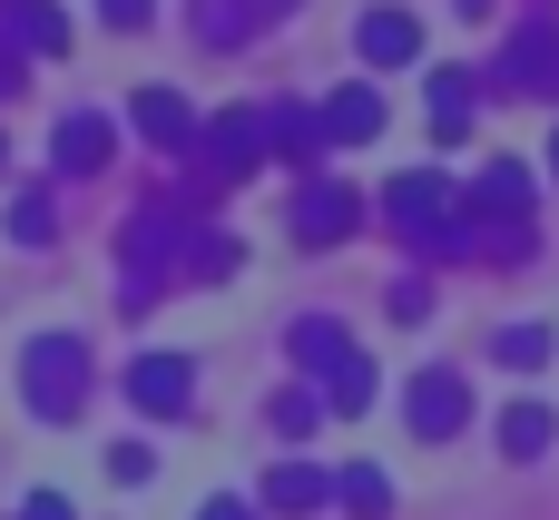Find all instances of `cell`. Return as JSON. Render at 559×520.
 Masks as SVG:
<instances>
[{
  "label": "cell",
  "instance_id": "6da1fadb",
  "mask_svg": "<svg viewBox=\"0 0 559 520\" xmlns=\"http://www.w3.org/2000/svg\"><path fill=\"white\" fill-rule=\"evenodd\" d=\"M383 216H393L413 246H432V256H472V246H481V236H472V206H462L442 177H423V167L383 187Z\"/></svg>",
  "mask_w": 559,
  "mask_h": 520
},
{
  "label": "cell",
  "instance_id": "7a4b0ae2",
  "mask_svg": "<svg viewBox=\"0 0 559 520\" xmlns=\"http://www.w3.org/2000/svg\"><path fill=\"white\" fill-rule=\"evenodd\" d=\"M462 206H472V236H481L491 256H531V167H521V157H491Z\"/></svg>",
  "mask_w": 559,
  "mask_h": 520
},
{
  "label": "cell",
  "instance_id": "3957f363",
  "mask_svg": "<svg viewBox=\"0 0 559 520\" xmlns=\"http://www.w3.org/2000/svg\"><path fill=\"white\" fill-rule=\"evenodd\" d=\"M118 256H128V305L167 295V275H187V206H147V216H128Z\"/></svg>",
  "mask_w": 559,
  "mask_h": 520
},
{
  "label": "cell",
  "instance_id": "277c9868",
  "mask_svg": "<svg viewBox=\"0 0 559 520\" xmlns=\"http://www.w3.org/2000/svg\"><path fill=\"white\" fill-rule=\"evenodd\" d=\"M20 393H29L39 423H69V413L88 403V344H79V334H39V344L20 354Z\"/></svg>",
  "mask_w": 559,
  "mask_h": 520
},
{
  "label": "cell",
  "instance_id": "5b68a950",
  "mask_svg": "<svg viewBox=\"0 0 559 520\" xmlns=\"http://www.w3.org/2000/svg\"><path fill=\"white\" fill-rule=\"evenodd\" d=\"M403 423H413L423 442H452V433L472 423V383H462L452 364H423V374H413V393H403Z\"/></svg>",
  "mask_w": 559,
  "mask_h": 520
},
{
  "label": "cell",
  "instance_id": "8992f818",
  "mask_svg": "<svg viewBox=\"0 0 559 520\" xmlns=\"http://www.w3.org/2000/svg\"><path fill=\"white\" fill-rule=\"evenodd\" d=\"M128 403L157 413V423H177V413L197 403V364H187V354H138V364H128Z\"/></svg>",
  "mask_w": 559,
  "mask_h": 520
},
{
  "label": "cell",
  "instance_id": "52a82bcc",
  "mask_svg": "<svg viewBox=\"0 0 559 520\" xmlns=\"http://www.w3.org/2000/svg\"><path fill=\"white\" fill-rule=\"evenodd\" d=\"M501 88H521V98H559V20H531V29L501 49Z\"/></svg>",
  "mask_w": 559,
  "mask_h": 520
},
{
  "label": "cell",
  "instance_id": "ba28073f",
  "mask_svg": "<svg viewBox=\"0 0 559 520\" xmlns=\"http://www.w3.org/2000/svg\"><path fill=\"white\" fill-rule=\"evenodd\" d=\"M354 226H364V197H354V187H334V177L295 187V236H305V246H344Z\"/></svg>",
  "mask_w": 559,
  "mask_h": 520
},
{
  "label": "cell",
  "instance_id": "9c48e42d",
  "mask_svg": "<svg viewBox=\"0 0 559 520\" xmlns=\"http://www.w3.org/2000/svg\"><path fill=\"white\" fill-rule=\"evenodd\" d=\"M255 157H275V147H265V108H226V118H206V167H216V177H246Z\"/></svg>",
  "mask_w": 559,
  "mask_h": 520
},
{
  "label": "cell",
  "instance_id": "30bf717a",
  "mask_svg": "<svg viewBox=\"0 0 559 520\" xmlns=\"http://www.w3.org/2000/svg\"><path fill=\"white\" fill-rule=\"evenodd\" d=\"M354 49H364V69H413V59H423V20H413V10H364Z\"/></svg>",
  "mask_w": 559,
  "mask_h": 520
},
{
  "label": "cell",
  "instance_id": "8fae6325",
  "mask_svg": "<svg viewBox=\"0 0 559 520\" xmlns=\"http://www.w3.org/2000/svg\"><path fill=\"white\" fill-rule=\"evenodd\" d=\"M49 157H59V177H98V167H108V118H98V108H69V118L49 128Z\"/></svg>",
  "mask_w": 559,
  "mask_h": 520
},
{
  "label": "cell",
  "instance_id": "7c38bea8",
  "mask_svg": "<svg viewBox=\"0 0 559 520\" xmlns=\"http://www.w3.org/2000/svg\"><path fill=\"white\" fill-rule=\"evenodd\" d=\"M138 138L177 157V147H197V108H187L177 88H138Z\"/></svg>",
  "mask_w": 559,
  "mask_h": 520
},
{
  "label": "cell",
  "instance_id": "4fadbf2b",
  "mask_svg": "<svg viewBox=\"0 0 559 520\" xmlns=\"http://www.w3.org/2000/svg\"><path fill=\"white\" fill-rule=\"evenodd\" d=\"M393 118H383V88H334L324 98V138L334 147H364V138H383Z\"/></svg>",
  "mask_w": 559,
  "mask_h": 520
},
{
  "label": "cell",
  "instance_id": "5bb4252c",
  "mask_svg": "<svg viewBox=\"0 0 559 520\" xmlns=\"http://www.w3.org/2000/svg\"><path fill=\"white\" fill-rule=\"evenodd\" d=\"M0 29H10L20 49H39V59L69 49V10H59V0H0Z\"/></svg>",
  "mask_w": 559,
  "mask_h": 520
},
{
  "label": "cell",
  "instance_id": "9a60e30c",
  "mask_svg": "<svg viewBox=\"0 0 559 520\" xmlns=\"http://www.w3.org/2000/svg\"><path fill=\"white\" fill-rule=\"evenodd\" d=\"M324 501H334V482H324L314 462H275V472H265V511H285V520H314Z\"/></svg>",
  "mask_w": 559,
  "mask_h": 520
},
{
  "label": "cell",
  "instance_id": "2e32d148",
  "mask_svg": "<svg viewBox=\"0 0 559 520\" xmlns=\"http://www.w3.org/2000/svg\"><path fill=\"white\" fill-rule=\"evenodd\" d=\"M472 108H481V79H472V69H432V138H442V147H462Z\"/></svg>",
  "mask_w": 559,
  "mask_h": 520
},
{
  "label": "cell",
  "instance_id": "e0dca14e",
  "mask_svg": "<svg viewBox=\"0 0 559 520\" xmlns=\"http://www.w3.org/2000/svg\"><path fill=\"white\" fill-rule=\"evenodd\" d=\"M265 147L305 167V157L324 147V108H265Z\"/></svg>",
  "mask_w": 559,
  "mask_h": 520
},
{
  "label": "cell",
  "instance_id": "ac0fdd59",
  "mask_svg": "<svg viewBox=\"0 0 559 520\" xmlns=\"http://www.w3.org/2000/svg\"><path fill=\"white\" fill-rule=\"evenodd\" d=\"M550 442H559L550 403H511V413H501V452H511V462H540Z\"/></svg>",
  "mask_w": 559,
  "mask_h": 520
},
{
  "label": "cell",
  "instance_id": "d6986e66",
  "mask_svg": "<svg viewBox=\"0 0 559 520\" xmlns=\"http://www.w3.org/2000/svg\"><path fill=\"white\" fill-rule=\"evenodd\" d=\"M344 354H354V334H344L334 315H305V324H295V364H305V374H324V364H344Z\"/></svg>",
  "mask_w": 559,
  "mask_h": 520
},
{
  "label": "cell",
  "instance_id": "ffe728a7",
  "mask_svg": "<svg viewBox=\"0 0 559 520\" xmlns=\"http://www.w3.org/2000/svg\"><path fill=\"white\" fill-rule=\"evenodd\" d=\"M334 501H344V511H354V520H383V511H393V482H383L373 462H354V472L334 482Z\"/></svg>",
  "mask_w": 559,
  "mask_h": 520
},
{
  "label": "cell",
  "instance_id": "44dd1931",
  "mask_svg": "<svg viewBox=\"0 0 559 520\" xmlns=\"http://www.w3.org/2000/svg\"><path fill=\"white\" fill-rule=\"evenodd\" d=\"M324 403H334V413H364V403H373V364H364V354L324 364Z\"/></svg>",
  "mask_w": 559,
  "mask_h": 520
},
{
  "label": "cell",
  "instance_id": "7402d4cb",
  "mask_svg": "<svg viewBox=\"0 0 559 520\" xmlns=\"http://www.w3.org/2000/svg\"><path fill=\"white\" fill-rule=\"evenodd\" d=\"M236 265H246L236 236H187V275H197V285H216V275H236Z\"/></svg>",
  "mask_w": 559,
  "mask_h": 520
},
{
  "label": "cell",
  "instance_id": "603a6c76",
  "mask_svg": "<svg viewBox=\"0 0 559 520\" xmlns=\"http://www.w3.org/2000/svg\"><path fill=\"white\" fill-rule=\"evenodd\" d=\"M10 236H20V246H49V236H59V206H49L39 187H29V197H10Z\"/></svg>",
  "mask_w": 559,
  "mask_h": 520
},
{
  "label": "cell",
  "instance_id": "cb8c5ba5",
  "mask_svg": "<svg viewBox=\"0 0 559 520\" xmlns=\"http://www.w3.org/2000/svg\"><path fill=\"white\" fill-rule=\"evenodd\" d=\"M491 354H501L511 374H540V364H550V324H511V334H501Z\"/></svg>",
  "mask_w": 559,
  "mask_h": 520
},
{
  "label": "cell",
  "instance_id": "d4e9b609",
  "mask_svg": "<svg viewBox=\"0 0 559 520\" xmlns=\"http://www.w3.org/2000/svg\"><path fill=\"white\" fill-rule=\"evenodd\" d=\"M324 413H334V403H324V393H305V383H295V393H275V433H314Z\"/></svg>",
  "mask_w": 559,
  "mask_h": 520
},
{
  "label": "cell",
  "instance_id": "484cf974",
  "mask_svg": "<svg viewBox=\"0 0 559 520\" xmlns=\"http://www.w3.org/2000/svg\"><path fill=\"white\" fill-rule=\"evenodd\" d=\"M393 315H403V324H423V315H432V285H423V275H403V285H393Z\"/></svg>",
  "mask_w": 559,
  "mask_h": 520
},
{
  "label": "cell",
  "instance_id": "4316f807",
  "mask_svg": "<svg viewBox=\"0 0 559 520\" xmlns=\"http://www.w3.org/2000/svg\"><path fill=\"white\" fill-rule=\"evenodd\" d=\"M147 472H157V462H147L138 442H118V452H108V482H147Z\"/></svg>",
  "mask_w": 559,
  "mask_h": 520
},
{
  "label": "cell",
  "instance_id": "83f0119b",
  "mask_svg": "<svg viewBox=\"0 0 559 520\" xmlns=\"http://www.w3.org/2000/svg\"><path fill=\"white\" fill-rule=\"evenodd\" d=\"M98 10H108L118 29H147V10H157V0H98Z\"/></svg>",
  "mask_w": 559,
  "mask_h": 520
},
{
  "label": "cell",
  "instance_id": "f1b7e54d",
  "mask_svg": "<svg viewBox=\"0 0 559 520\" xmlns=\"http://www.w3.org/2000/svg\"><path fill=\"white\" fill-rule=\"evenodd\" d=\"M20 520H79V511H69L59 492H39V501H29V511H20Z\"/></svg>",
  "mask_w": 559,
  "mask_h": 520
},
{
  "label": "cell",
  "instance_id": "f546056e",
  "mask_svg": "<svg viewBox=\"0 0 559 520\" xmlns=\"http://www.w3.org/2000/svg\"><path fill=\"white\" fill-rule=\"evenodd\" d=\"M20 88V49H10V29H0V98Z\"/></svg>",
  "mask_w": 559,
  "mask_h": 520
},
{
  "label": "cell",
  "instance_id": "4dcf8cb0",
  "mask_svg": "<svg viewBox=\"0 0 559 520\" xmlns=\"http://www.w3.org/2000/svg\"><path fill=\"white\" fill-rule=\"evenodd\" d=\"M197 520H255V511H246V501H206Z\"/></svg>",
  "mask_w": 559,
  "mask_h": 520
},
{
  "label": "cell",
  "instance_id": "1f68e13d",
  "mask_svg": "<svg viewBox=\"0 0 559 520\" xmlns=\"http://www.w3.org/2000/svg\"><path fill=\"white\" fill-rule=\"evenodd\" d=\"M462 10H472V20H481V10H491V0H462Z\"/></svg>",
  "mask_w": 559,
  "mask_h": 520
},
{
  "label": "cell",
  "instance_id": "d6a6232c",
  "mask_svg": "<svg viewBox=\"0 0 559 520\" xmlns=\"http://www.w3.org/2000/svg\"><path fill=\"white\" fill-rule=\"evenodd\" d=\"M550 177H559V138H550Z\"/></svg>",
  "mask_w": 559,
  "mask_h": 520
}]
</instances>
